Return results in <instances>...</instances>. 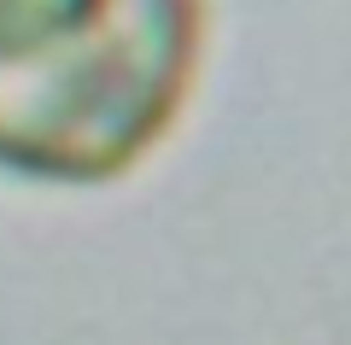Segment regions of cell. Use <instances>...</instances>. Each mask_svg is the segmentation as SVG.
I'll list each match as a JSON object with an SVG mask.
<instances>
[{
    "instance_id": "obj_1",
    "label": "cell",
    "mask_w": 351,
    "mask_h": 345,
    "mask_svg": "<svg viewBox=\"0 0 351 345\" xmlns=\"http://www.w3.org/2000/svg\"><path fill=\"white\" fill-rule=\"evenodd\" d=\"M205 0H0V170L106 187L164 147L199 76Z\"/></svg>"
}]
</instances>
